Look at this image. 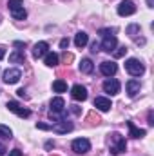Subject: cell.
Returning a JSON list of instances; mask_svg holds the SVG:
<instances>
[{
  "instance_id": "6da1fadb",
  "label": "cell",
  "mask_w": 154,
  "mask_h": 156,
  "mask_svg": "<svg viewBox=\"0 0 154 156\" xmlns=\"http://www.w3.org/2000/svg\"><path fill=\"white\" fill-rule=\"evenodd\" d=\"M125 71L131 75V76H142L145 73V66L138 60V58H129L125 62Z\"/></svg>"
},
{
  "instance_id": "7a4b0ae2",
  "label": "cell",
  "mask_w": 154,
  "mask_h": 156,
  "mask_svg": "<svg viewBox=\"0 0 154 156\" xmlns=\"http://www.w3.org/2000/svg\"><path fill=\"white\" fill-rule=\"evenodd\" d=\"M111 153L113 154H121L125 149H127V144H125V138L120 134V133H113L111 134Z\"/></svg>"
},
{
  "instance_id": "3957f363",
  "label": "cell",
  "mask_w": 154,
  "mask_h": 156,
  "mask_svg": "<svg viewBox=\"0 0 154 156\" xmlns=\"http://www.w3.org/2000/svg\"><path fill=\"white\" fill-rule=\"evenodd\" d=\"M71 147H73V151L76 154H85V153L91 151V142L87 138H76V140H73Z\"/></svg>"
},
{
  "instance_id": "277c9868",
  "label": "cell",
  "mask_w": 154,
  "mask_h": 156,
  "mask_svg": "<svg viewBox=\"0 0 154 156\" xmlns=\"http://www.w3.org/2000/svg\"><path fill=\"white\" fill-rule=\"evenodd\" d=\"M136 13V5L132 0H121L120 5H118V15L120 16H131Z\"/></svg>"
},
{
  "instance_id": "5b68a950",
  "label": "cell",
  "mask_w": 154,
  "mask_h": 156,
  "mask_svg": "<svg viewBox=\"0 0 154 156\" xmlns=\"http://www.w3.org/2000/svg\"><path fill=\"white\" fill-rule=\"evenodd\" d=\"M51 129H53L56 134H67V133H71V131L75 129V125H73V122H69V120H60V122H56L54 125H51Z\"/></svg>"
},
{
  "instance_id": "8992f818",
  "label": "cell",
  "mask_w": 154,
  "mask_h": 156,
  "mask_svg": "<svg viewBox=\"0 0 154 156\" xmlns=\"http://www.w3.org/2000/svg\"><path fill=\"white\" fill-rule=\"evenodd\" d=\"M11 113H15V115H18L20 118H29L31 116V111L29 109H26V107H22L18 102H7V105H5Z\"/></svg>"
},
{
  "instance_id": "52a82bcc",
  "label": "cell",
  "mask_w": 154,
  "mask_h": 156,
  "mask_svg": "<svg viewBox=\"0 0 154 156\" xmlns=\"http://www.w3.org/2000/svg\"><path fill=\"white\" fill-rule=\"evenodd\" d=\"M20 78H22V71H20V69H7V71H4V75H2V80H4L5 83H16Z\"/></svg>"
},
{
  "instance_id": "ba28073f",
  "label": "cell",
  "mask_w": 154,
  "mask_h": 156,
  "mask_svg": "<svg viewBox=\"0 0 154 156\" xmlns=\"http://www.w3.org/2000/svg\"><path fill=\"white\" fill-rule=\"evenodd\" d=\"M116 71H118V66H116L114 62H109V60H107V62H102V64H100V73H102L103 76H109V78L114 76Z\"/></svg>"
},
{
  "instance_id": "9c48e42d",
  "label": "cell",
  "mask_w": 154,
  "mask_h": 156,
  "mask_svg": "<svg viewBox=\"0 0 154 156\" xmlns=\"http://www.w3.org/2000/svg\"><path fill=\"white\" fill-rule=\"evenodd\" d=\"M102 87H103V91L109 93V94H118V93H120V82H118L116 78H107Z\"/></svg>"
},
{
  "instance_id": "30bf717a",
  "label": "cell",
  "mask_w": 154,
  "mask_h": 156,
  "mask_svg": "<svg viewBox=\"0 0 154 156\" xmlns=\"http://www.w3.org/2000/svg\"><path fill=\"white\" fill-rule=\"evenodd\" d=\"M71 94H73V98L76 100V102H85L87 100V89L83 87V85H73V89H71Z\"/></svg>"
},
{
  "instance_id": "8fae6325",
  "label": "cell",
  "mask_w": 154,
  "mask_h": 156,
  "mask_svg": "<svg viewBox=\"0 0 154 156\" xmlns=\"http://www.w3.org/2000/svg\"><path fill=\"white\" fill-rule=\"evenodd\" d=\"M94 107H96L98 111H102V113H107V111L113 107V104H111V100L105 98V96H96V98H94Z\"/></svg>"
},
{
  "instance_id": "7c38bea8",
  "label": "cell",
  "mask_w": 154,
  "mask_h": 156,
  "mask_svg": "<svg viewBox=\"0 0 154 156\" xmlns=\"http://www.w3.org/2000/svg\"><path fill=\"white\" fill-rule=\"evenodd\" d=\"M116 45H118V40H116V37H113V35H107V37H103V42H102V49L103 51H107V53H113L116 49Z\"/></svg>"
},
{
  "instance_id": "4fadbf2b",
  "label": "cell",
  "mask_w": 154,
  "mask_h": 156,
  "mask_svg": "<svg viewBox=\"0 0 154 156\" xmlns=\"http://www.w3.org/2000/svg\"><path fill=\"white\" fill-rule=\"evenodd\" d=\"M47 49H49V44H47V42H38V44H35V47H33V58L38 60L42 56H45Z\"/></svg>"
},
{
  "instance_id": "5bb4252c",
  "label": "cell",
  "mask_w": 154,
  "mask_h": 156,
  "mask_svg": "<svg viewBox=\"0 0 154 156\" xmlns=\"http://www.w3.org/2000/svg\"><path fill=\"white\" fill-rule=\"evenodd\" d=\"M125 89H127V94L132 98V96H136V94L140 93L142 83H140V80H129V82L125 83Z\"/></svg>"
},
{
  "instance_id": "9a60e30c",
  "label": "cell",
  "mask_w": 154,
  "mask_h": 156,
  "mask_svg": "<svg viewBox=\"0 0 154 156\" xmlns=\"http://www.w3.org/2000/svg\"><path fill=\"white\" fill-rule=\"evenodd\" d=\"M127 127H129V136H132V138H143L145 136V129H138L134 125V122H127Z\"/></svg>"
},
{
  "instance_id": "2e32d148",
  "label": "cell",
  "mask_w": 154,
  "mask_h": 156,
  "mask_svg": "<svg viewBox=\"0 0 154 156\" xmlns=\"http://www.w3.org/2000/svg\"><path fill=\"white\" fill-rule=\"evenodd\" d=\"M87 44H89V35H87L85 31H80V33H76V37H75V45H76L78 49L85 47Z\"/></svg>"
},
{
  "instance_id": "e0dca14e",
  "label": "cell",
  "mask_w": 154,
  "mask_h": 156,
  "mask_svg": "<svg viewBox=\"0 0 154 156\" xmlns=\"http://www.w3.org/2000/svg\"><path fill=\"white\" fill-rule=\"evenodd\" d=\"M93 69H94L93 60H91V58H82V62H80V71H82L83 75H91Z\"/></svg>"
},
{
  "instance_id": "ac0fdd59",
  "label": "cell",
  "mask_w": 154,
  "mask_h": 156,
  "mask_svg": "<svg viewBox=\"0 0 154 156\" xmlns=\"http://www.w3.org/2000/svg\"><path fill=\"white\" fill-rule=\"evenodd\" d=\"M58 62H60V56L56 55V53H45V66H49V67H54V66H58Z\"/></svg>"
},
{
  "instance_id": "d6986e66",
  "label": "cell",
  "mask_w": 154,
  "mask_h": 156,
  "mask_svg": "<svg viewBox=\"0 0 154 156\" xmlns=\"http://www.w3.org/2000/svg\"><path fill=\"white\" fill-rule=\"evenodd\" d=\"M11 16H13L15 20H26V16H27V13H26V9H24V7H18V9H15V11H11Z\"/></svg>"
},
{
  "instance_id": "ffe728a7",
  "label": "cell",
  "mask_w": 154,
  "mask_h": 156,
  "mask_svg": "<svg viewBox=\"0 0 154 156\" xmlns=\"http://www.w3.org/2000/svg\"><path fill=\"white\" fill-rule=\"evenodd\" d=\"M24 60H26V56H24V53H20V51H15V53L9 55V62H13V64H18V62L24 64Z\"/></svg>"
},
{
  "instance_id": "44dd1931",
  "label": "cell",
  "mask_w": 154,
  "mask_h": 156,
  "mask_svg": "<svg viewBox=\"0 0 154 156\" xmlns=\"http://www.w3.org/2000/svg\"><path fill=\"white\" fill-rule=\"evenodd\" d=\"M53 89H54L56 93H65V91H67V83H65L64 80H54V82H53Z\"/></svg>"
},
{
  "instance_id": "7402d4cb",
  "label": "cell",
  "mask_w": 154,
  "mask_h": 156,
  "mask_svg": "<svg viewBox=\"0 0 154 156\" xmlns=\"http://www.w3.org/2000/svg\"><path fill=\"white\" fill-rule=\"evenodd\" d=\"M127 35L131 37V38H138V35H140V26L138 24H131L129 27H127Z\"/></svg>"
},
{
  "instance_id": "603a6c76",
  "label": "cell",
  "mask_w": 154,
  "mask_h": 156,
  "mask_svg": "<svg viewBox=\"0 0 154 156\" xmlns=\"http://www.w3.org/2000/svg\"><path fill=\"white\" fill-rule=\"evenodd\" d=\"M0 138H4V140H11V138H13V131H11L9 127H5V125L0 123Z\"/></svg>"
},
{
  "instance_id": "cb8c5ba5",
  "label": "cell",
  "mask_w": 154,
  "mask_h": 156,
  "mask_svg": "<svg viewBox=\"0 0 154 156\" xmlns=\"http://www.w3.org/2000/svg\"><path fill=\"white\" fill-rule=\"evenodd\" d=\"M7 7H9V11H15L18 7H24V2L22 0H9L7 2Z\"/></svg>"
},
{
  "instance_id": "d4e9b609",
  "label": "cell",
  "mask_w": 154,
  "mask_h": 156,
  "mask_svg": "<svg viewBox=\"0 0 154 156\" xmlns=\"http://www.w3.org/2000/svg\"><path fill=\"white\" fill-rule=\"evenodd\" d=\"M127 55V47L125 45H121V47H118L116 51H113V56L114 58H121V56H125Z\"/></svg>"
},
{
  "instance_id": "484cf974",
  "label": "cell",
  "mask_w": 154,
  "mask_h": 156,
  "mask_svg": "<svg viewBox=\"0 0 154 156\" xmlns=\"http://www.w3.org/2000/svg\"><path fill=\"white\" fill-rule=\"evenodd\" d=\"M13 45L18 47L16 51H24V49H26V42H18V40H16V42H13Z\"/></svg>"
},
{
  "instance_id": "4316f807",
  "label": "cell",
  "mask_w": 154,
  "mask_h": 156,
  "mask_svg": "<svg viewBox=\"0 0 154 156\" xmlns=\"http://www.w3.org/2000/svg\"><path fill=\"white\" fill-rule=\"evenodd\" d=\"M62 58H64V62H67V64H69V62H73V58H75V56H73L71 53H67V51H65V53L62 55Z\"/></svg>"
},
{
  "instance_id": "83f0119b",
  "label": "cell",
  "mask_w": 154,
  "mask_h": 156,
  "mask_svg": "<svg viewBox=\"0 0 154 156\" xmlns=\"http://www.w3.org/2000/svg\"><path fill=\"white\" fill-rule=\"evenodd\" d=\"M87 120H89L91 123H100V118H98V116H94V113H91V115L87 116Z\"/></svg>"
},
{
  "instance_id": "f1b7e54d",
  "label": "cell",
  "mask_w": 154,
  "mask_h": 156,
  "mask_svg": "<svg viewBox=\"0 0 154 156\" xmlns=\"http://www.w3.org/2000/svg\"><path fill=\"white\" fill-rule=\"evenodd\" d=\"M60 47L67 51V47H69V38H62V40H60Z\"/></svg>"
},
{
  "instance_id": "f546056e",
  "label": "cell",
  "mask_w": 154,
  "mask_h": 156,
  "mask_svg": "<svg viewBox=\"0 0 154 156\" xmlns=\"http://www.w3.org/2000/svg\"><path fill=\"white\" fill-rule=\"evenodd\" d=\"M113 33H114V31H111V29H100V31H98L100 37H107V35H113Z\"/></svg>"
},
{
  "instance_id": "4dcf8cb0",
  "label": "cell",
  "mask_w": 154,
  "mask_h": 156,
  "mask_svg": "<svg viewBox=\"0 0 154 156\" xmlns=\"http://www.w3.org/2000/svg\"><path fill=\"white\" fill-rule=\"evenodd\" d=\"M100 51V44L98 42H93L91 44V53H98Z\"/></svg>"
},
{
  "instance_id": "1f68e13d",
  "label": "cell",
  "mask_w": 154,
  "mask_h": 156,
  "mask_svg": "<svg viewBox=\"0 0 154 156\" xmlns=\"http://www.w3.org/2000/svg\"><path fill=\"white\" fill-rule=\"evenodd\" d=\"M71 113H73V115H82V109H80V107H78V105H71Z\"/></svg>"
},
{
  "instance_id": "d6a6232c",
  "label": "cell",
  "mask_w": 154,
  "mask_h": 156,
  "mask_svg": "<svg viewBox=\"0 0 154 156\" xmlns=\"http://www.w3.org/2000/svg\"><path fill=\"white\" fill-rule=\"evenodd\" d=\"M37 129H42V131H49V129H51V125H47V123H37Z\"/></svg>"
},
{
  "instance_id": "836d02e7",
  "label": "cell",
  "mask_w": 154,
  "mask_h": 156,
  "mask_svg": "<svg viewBox=\"0 0 154 156\" xmlns=\"http://www.w3.org/2000/svg\"><path fill=\"white\" fill-rule=\"evenodd\" d=\"M45 149H47V151L54 149V142H51V140H49V142H45Z\"/></svg>"
},
{
  "instance_id": "e575fe53",
  "label": "cell",
  "mask_w": 154,
  "mask_h": 156,
  "mask_svg": "<svg viewBox=\"0 0 154 156\" xmlns=\"http://www.w3.org/2000/svg\"><path fill=\"white\" fill-rule=\"evenodd\" d=\"M9 156H22V151H20V149H13V151L9 153Z\"/></svg>"
},
{
  "instance_id": "d590c367",
  "label": "cell",
  "mask_w": 154,
  "mask_h": 156,
  "mask_svg": "<svg viewBox=\"0 0 154 156\" xmlns=\"http://www.w3.org/2000/svg\"><path fill=\"white\" fill-rule=\"evenodd\" d=\"M16 93H18V96H20V98H27V94H26V91H24V89H18Z\"/></svg>"
},
{
  "instance_id": "8d00e7d4",
  "label": "cell",
  "mask_w": 154,
  "mask_h": 156,
  "mask_svg": "<svg viewBox=\"0 0 154 156\" xmlns=\"http://www.w3.org/2000/svg\"><path fill=\"white\" fill-rule=\"evenodd\" d=\"M5 151H7V149H5V145H4V144H0V156L5 154Z\"/></svg>"
},
{
  "instance_id": "74e56055",
  "label": "cell",
  "mask_w": 154,
  "mask_h": 156,
  "mask_svg": "<svg viewBox=\"0 0 154 156\" xmlns=\"http://www.w3.org/2000/svg\"><path fill=\"white\" fill-rule=\"evenodd\" d=\"M149 125H154V118H152V111H149Z\"/></svg>"
},
{
  "instance_id": "f35d334b",
  "label": "cell",
  "mask_w": 154,
  "mask_h": 156,
  "mask_svg": "<svg viewBox=\"0 0 154 156\" xmlns=\"http://www.w3.org/2000/svg\"><path fill=\"white\" fill-rule=\"evenodd\" d=\"M4 55H5V49H4V47H0V60L4 58Z\"/></svg>"
},
{
  "instance_id": "ab89813d",
  "label": "cell",
  "mask_w": 154,
  "mask_h": 156,
  "mask_svg": "<svg viewBox=\"0 0 154 156\" xmlns=\"http://www.w3.org/2000/svg\"><path fill=\"white\" fill-rule=\"evenodd\" d=\"M152 4H154V0H147V5L149 7H152Z\"/></svg>"
},
{
  "instance_id": "60d3db41",
  "label": "cell",
  "mask_w": 154,
  "mask_h": 156,
  "mask_svg": "<svg viewBox=\"0 0 154 156\" xmlns=\"http://www.w3.org/2000/svg\"><path fill=\"white\" fill-rule=\"evenodd\" d=\"M53 156H56V154H53Z\"/></svg>"
}]
</instances>
